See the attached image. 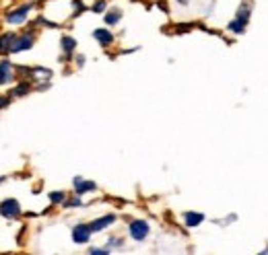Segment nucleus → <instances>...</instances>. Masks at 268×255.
Listing matches in <instances>:
<instances>
[{"label": "nucleus", "instance_id": "obj_1", "mask_svg": "<svg viewBox=\"0 0 268 255\" xmlns=\"http://www.w3.org/2000/svg\"><path fill=\"white\" fill-rule=\"evenodd\" d=\"M0 214H3L5 218H19L21 214V206L17 200H5L3 204H0Z\"/></svg>", "mask_w": 268, "mask_h": 255}, {"label": "nucleus", "instance_id": "obj_2", "mask_svg": "<svg viewBox=\"0 0 268 255\" xmlns=\"http://www.w3.org/2000/svg\"><path fill=\"white\" fill-rule=\"evenodd\" d=\"M130 235H132L134 241H143L149 235V224L145 220H134L130 224Z\"/></svg>", "mask_w": 268, "mask_h": 255}, {"label": "nucleus", "instance_id": "obj_3", "mask_svg": "<svg viewBox=\"0 0 268 255\" xmlns=\"http://www.w3.org/2000/svg\"><path fill=\"white\" fill-rule=\"evenodd\" d=\"M33 41H35V35H33V33H25V35H21V37L15 35V41H13L11 52H23V50H29V48L33 46Z\"/></svg>", "mask_w": 268, "mask_h": 255}, {"label": "nucleus", "instance_id": "obj_4", "mask_svg": "<svg viewBox=\"0 0 268 255\" xmlns=\"http://www.w3.org/2000/svg\"><path fill=\"white\" fill-rule=\"evenodd\" d=\"M29 11H31V5L19 7L17 11H13V13H9V15H7V21H9V23H23V21L27 19Z\"/></svg>", "mask_w": 268, "mask_h": 255}, {"label": "nucleus", "instance_id": "obj_5", "mask_svg": "<svg viewBox=\"0 0 268 255\" xmlns=\"http://www.w3.org/2000/svg\"><path fill=\"white\" fill-rule=\"evenodd\" d=\"M89 237H91V228H89V224H76V226H74V230H72V239H74V243H87Z\"/></svg>", "mask_w": 268, "mask_h": 255}, {"label": "nucleus", "instance_id": "obj_6", "mask_svg": "<svg viewBox=\"0 0 268 255\" xmlns=\"http://www.w3.org/2000/svg\"><path fill=\"white\" fill-rule=\"evenodd\" d=\"M113 220H116V216H113V214H107V216H103V218L93 220V222L89 224V228H91V232H99V230H103L105 226H109Z\"/></svg>", "mask_w": 268, "mask_h": 255}, {"label": "nucleus", "instance_id": "obj_7", "mask_svg": "<svg viewBox=\"0 0 268 255\" xmlns=\"http://www.w3.org/2000/svg\"><path fill=\"white\" fill-rule=\"evenodd\" d=\"M13 78V64L9 60L0 62V84H7Z\"/></svg>", "mask_w": 268, "mask_h": 255}, {"label": "nucleus", "instance_id": "obj_8", "mask_svg": "<svg viewBox=\"0 0 268 255\" xmlns=\"http://www.w3.org/2000/svg\"><path fill=\"white\" fill-rule=\"evenodd\" d=\"M74 189H76V194H79V196H83V194H87V192L97 189V185H95L93 181H85V179L76 177V179H74Z\"/></svg>", "mask_w": 268, "mask_h": 255}, {"label": "nucleus", "instance_id": "obj_9", "mask_svg": "<svg viewBox=\"0 0 268 255\" xmlns=\"http://www.w3.org/2000/svg\"><path fill=\"white\" fill-rule=\"evenodd\" d=\"M93 37L101 44V46H109L113 41V35L109 33V29H95L93 31Z\"/></svg>", "mask_w": 268, "mask_h": 255}, {"label": "nucleus", "instance_id": "obj_10", "mask_svg": "<svg viewBox=\"0 0 268 255\" xmlns=\"http://www.w3.org/2000/svg\"><path fill=\"white\" fill-rule=\"evenodd\" d=\"M13 41H15V35H13V33H7V35L0 37V54H11Z\"/></svg>", "mask_w": 268, "mask_h": 255}, {"label": "nucleus", "instance_id": "obj_11", "mask_svg": "<svg viewBox=\"0 0 268 255\" xmlns=\"http://www.w3.org/2000/svg\"><path fill=\"white\" fill-rule=\"evenodd\" d=\"M184 218H186V224H188V226H198V224L204 220V216L198 214V212H186Z\"/></svg>", "mask_w": 268, "mask_h": 255}, {"label": "nucleus", "instance_id": "obj_12", "mask_svg": "<svg viewBox=\"0 0 268 255\" xmlns=\"http://www.w3.org/2000/svg\"><path fill=\"white\" fill-rule=\"evenodd\" d=\"M120 19H122V11H120V9H113L111 13L105 15V23H107V25H116Z\"/></svg>", "mask_w": 268, "mask_h": 255}, {"label": "nucleus", "instance_id": "obj_13", "mask_svg": "<svg viewBox=\"0 0 268 255\" xmlns=\"http://www.w3.org/2000/svg\"><path fill=\"white\" fill-rule=\"evenodd\" d=\"M245 25H247V23H243L241 19H235V21L229 23V31H233V33H243Z\"/></svg>", "mask_w": 268, "mask_h": 255}, {"label": "nucleus", "instance_id": "obj_14", "mask_svg": "<svg viewBox=\"0 0 268 255\" xmlns=\"http://www.w3.org/2000/svg\"><path fill=\"white\" fill-rule=\"evenodd\" d=\"M237 19H241L243 23H247V19H250V7H247V5H243V7L239 9V13H237Z\"/></svg>", "mask_w": 268, "mask_h": 255}, {"label": "nucleus", "instance_id": "obj_15", "mask_svg": "<svg viewBox=\"0 0 268 255\" xmlns=\"http://www.w3.org/2000/svg\"><path fill=\"white\" fill-rule=\"evenodd\" d=\"M74 46H76V41H74L72 37H64V39H62V48H64L66 52H72Z\"/></svg>", "mask_w": 268, "mask_h": 255}, {"label": "nucleus", "instance_id": "obj_16", "mask_svg": "<svg viewBox=\"0 0 268 255\" xmlns=\"http://www.w3.org/2000/svg\"><path fill=\"white\" fill-rule=\"evenodd\" d=\"M13 93H15V97H21V95L29 93V87H27V84H21V87H17V89H15Z\"/></svg>", "mask_w": 268, "mask_h": 255}, {"label": "nucleus", "instance_id": "obj_17", "mask_svg": "<svg viewBox=\"0 0 268 255\" xmlns=\"http://www.w3.org/2000/svg\"><path fill=\"white\" fill-rule=\"evenodd\" d=\"M50 200H52L54 204H60V202H64V194H62V192H60V194H58V192H54V194L50 196Z\"/></svg>", "mask_w": 268, "mask_h": 255}, {"label": "nucleus", "instance_id": "obj_18", "mask_svg": "<svg viewBox=\"0 0 268 255\" xmlns=\"http://www.w3.org/2000/svg\"><path fill=\"white\" fill-rule=\"evenodd\" d=\"M103 9H105V3H103V0H99V3L93 7V11H95V13H101Z\"/></svg>", "mask_w": 268, "mask_h": 255}, {"label": "nucleus", "instance_id": "obj_19", "mask_svg": "<svg viewBox=\"0 0 268 255\" xmlns=\"http://www.w3.org/2000/svg\"><path fill=\"white\" fill-rule=\"evenodd\" d=\"M79 13H83V5L74 0V15H79Z\"/></svg>", "mask_w": 268, "mask_h": 255}, {"label": "nucleus", "instance_id": "obj_20", "mask_svg": "<svg viewBox=\"0 0 268 255\" xmlns=\"http://www.w3.org/2000/svg\"><path fill=\"white\" fill-rule=\"evenodd\" d=\"M7 103H9V99H7V97H0V109H3Z\"/></svg>", "mask_w": 268, "mask_h": 255}, {"label": "nucleus", "instance_id": "obj_21", "mask_svg": "<svg viewBox=\"0 0 268 255\" xmlns=\"http://www.w3.org/2000/svg\"><path fill=\"white\" fill-rule=\"evenodd\" d=\"M180 3H182V5H188V0H180Z\"/></svg>", "mask_w": 268, "mask_h": 255}]
</instances>
